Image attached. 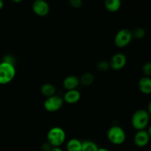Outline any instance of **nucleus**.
Listing matches in <instances>:
<instances>
[{
	"instance_id": "obj_1",
	"label": "nucleus",
	"mask_w": 151,
	"mask_h": 151,
	"mask_svg": "<svg viewBox=\"0 0 151 151\" xmlns=\"http://www.w3.org/2000/svg\"><path fill=\"white\" fill-rule=\"evenodd\" d=\"M150 121V114L145 109L136 111L131 117V125L137 131L145 130Z\"/></svg>"
},
{
	"instance_id": "obj_2",
	"label": "nucleus",
	"mask_w": 151,
	"mask_h": 151,
	"mask_svg": "<svg viewBox=\"0 0 151 151\" xmlns=\"http://www.w3.org/2000/svg\"><path fill=\"white\" fill-rule=\"evenodd\" d=\"M66 133L60 127H53L49 130L47 134V142L52 147H60L66 140Z\"/></svg>"
},
{
	"instance_id": "obj_3",
	"label": "nucleus",
	"mask_w": 151,
	"mask_h": 151,
	"mask_svg": "<svg viewBox=\"0 0 151 151\" xmlns=\"http://www.w3.org/2000/svg\"><path fill=\"white\" fill-rule=\"evenodd\" d=\"M15 65L1 61L0 63V85L8 84L16 76Z\"/></svg>"
},
{
	"instance_id": "obj_4",
	"label": "nucleus",
	"mask_w": 151,
	"mask_h": 151,
	"mask_svg": "<svg viewBox=\"0 0 151 151\" xmlns=\"http://www.w3.org/2000/svg\"><path fill=\"white\" fill-rule=\"evenodd\" d=\"M109 141L115 145H120L123 144L126 139V134L123 128L118 125L111 127L107 132Z\"/></svg>"
},
{
	"instance_id": "obj_5",
	"label": "nucleus",
	"mask_w": 151,
	"mask_h": 151,
	"mask_svg": "<svg viewBox=\"0 0 151 151\" xmlns=\"http://www.w3.org/2000/svg\"><path fill=\"white\" fill-rule=\"evenodd\" d=\"M132 39L131 31L126 28H123L119 29L115 35L114 44L118 48H124L131 42Z\"/></svg>"
},
{
	"instance_id": "obj_6",
	"label": "nucleus",
	"mask_w": 151,
	"mask_h": 151,
	"mask_svg": "<svg viewBox=\"0 0 151 151\" xmlns=\"http://www.w3.org/2000/svg\"><path fill=\"white\" fill-rule=\"evenodd\" d=\"M63 98L59 96L54 95L46 99L44 103V107L48 112H56L63 107Z\"/></svg>"
},
{
	"instance_id": "obj_7",
	"label": "nucleus",
	"mask_w": 151,
	"mask_h": 151,
	"mask_svg": "<svg viewBox=\"0 0 151 151\" xmlns=\"http://www.w3.org/2000/svg\"><path fill=\"white\" fill-rule=\"evenodd\" d=\"M32 10L36 16L44 17L50 13V7L45 0H35L32 4Z\"/></svg>"
},
{
	"instance_id": "obj_8",
	"label": "nucleus",
	"mask_w": 151,
	"mask_h": 151,
	"mask_svg": "<svg viewBox=\"0 0 151 151\" xmlns=\"http://www.w3.org/2000/svg\"><path fill=\"white\" fill-rule=\"evenodd\" d=\"M150 128H149V131L146 130H140L137 131L135 136L134 137V142L137 147H144L147 145V144L150 142Z\"/></svg>"
},
{
	"instance_id": "obj_9",
	"label": "nucleus",
	"mask_w": 151,
	"mask_h": 151,
	"mask_svg": "<svg viewBox=\"0 0 151 151\" xmlns=\"http://www.w3.org/2000/svg\"><path fill=\"white\" fill-rule=\"evenodd\" d=\"M127 63V58L122 53H116L111 58L109 65L110 68L114 71L121 70L125 67Z\"/></svg>"
},
{
	"instance_id": "obj_10",
	"label": "nucleus",
	"mask_w": 151,
	"mask_h": 151,
	"mask_svg": "<svg viewBox=\"0 0 151 151\" xmlns=\"http://www.w3.org/2000/svg\"><path fill=\"white\" fill-rule=\"evenodd\" d=\"M81 92L78 89L68 90L63 96V102L69 104H75L81 100Z\"/></svg>"
},
{
	"instance_id": "obj_11",
	"label": "nucleus",
	"mask_w": 151,
	"mask_h": 151,
	"mask_svg": "<svg viewBox=\"0 0 151 151\" xmlns=\"http://www.w3.org/2000/svg\"><path fill=\"white\" fill-rule=\"evenodd\" d=\"M80 78L75 75H69L63 81V86L66 90L77 89L80 85Z\"/></svg>"
},
{
	"instance_id": "obj_12",
	"label": "nucleus",
	"mask_w": 151,
	"mask_h": 151,
	"mask_svg": "<svg viewBox=\"0 0 151 151\" xmlns=\"http://www.w3.org/2000/svg\"><path fill=\"white\" fill-rule=\"evenodd\" d=\"M138 88L144 94H150L151 93V79L150 77L144 76L140 78L138 82Z\"/></svg>"
},
{
	"instance_id": "obj_13",
	"label": "nucleus",
	"mask_w": 151,
	"mask_h": 151,
	"mask_svg": "<svg viewBox=\"0 0 151 151\" xmlns=\"http://www.w3.org/2000/svg\"><path fill=\"white\" fill-rule=\"evenodd\" d=\"M106 10L111 13H116L122 6V0H104Z\"/></svg>"
},
{
	"instance_id": "obj_14",
	"label": "nucleus",
	"mask_w": 151,
	"mask_h": 151,
	"mask_svg": "<svg viewBox=\"0 0 151 151\" xmlns=\"http://www.w3.org/2000/svg\"><path fill=\"white\" fill-rule=\"evenodd\" d=\"M82 142L78 139H71L66 144V151H81Z\"/></svg>"
},
{
	"instance_id": "obj_15",
	"label": "nucleus",
	"mask_w": 151,
	"mask_h": 151,
	"mask_svg": "<svg viewBox=\"0 0 151 151\" xmlns=\"http://www.w3.org/2000/svg\"><path fill=\"white\" fill-rule=\"evenodd\" d=\"M41 91L44 96L47 97L55 95L56 88L54 85L51 83H45L41 86Z\"/></svg>"
},
{
	"instance_id": "obj_16",
	"label": "nucleus",
	"mask_w": 151,
	"mask_h": 151,
	"mask_svg": "<svg viewBox=\"0 0 151 151\" xmlns=\"http://www.w3.org/2000/svg\"><path fill=\"white\" fill-rule=\"evenodd\" d=\"M94 81V75L90 72H86L81 76V79H80V83H81L84 86H88L93 83Z\"/></svg>"
},
{
	"instance_id": "obj_17",
	"label": "nucleus",
	"mask_w": 151,
	"mask_h": 151,
	"mask_svg": "<svg viewBox=\"0 0 151 151\" xmlns=\"http://www.w3.org/2000/svg\"><path fill=\"white\" fill-rule=\"evenodd\" d=\"M99 147L97 144L92 141H85L82 142L81 151H97Z\"/></svg>"
},
{
	"instance_id": "obj_18",
	"label": "nucleus",
	"mask_w": 151,
	"mask_h": 151,
	"mask_svg": "<svg viewBox=\"0 0 151 151\" xmlns=\"http://www.w3.org/2000/svg\"><path fill=\"white\" fill-rule=\"evenodd\" d=\"M131 33H132L133 38L137 40H140L145 36L146 31L142 27H137L134 29L133 32H131Z\"/></svg>"
},
{
	"instance_id": "obj_19",
	"label": "nucleus",
	"mask_w": 151,
	"mask_h": 151,
	"mask_svg": "<svg viewBox=\"0 0 151 151\" xmlns=\"http://www.w3.org/2000/svg\"><path fill=\"white\" fill-rule=\"evenodd\" d=\"M97 69H98V71L101 72H107L109 69H110V65H109V62H108L107 60H100L97 63Z\"/></svg>"
},
{
	"instance_id": "obj_20",
	"label": "nucleus",
	"mask_w": 151,
	"mask_h": 151,
	"mask_svg": "<svg viewBox=\"0 0 151 151\" xmlns=\"http://www.w3.org/2000/svg\"><path fill=\"white\" fill-rule=\"evenodd\" d=\"M142 73L145 76L149 77L151 75V63L150 62H146L142 66Z\"/></svg>"
},
{
	"instance_id": "obj_21",
	"label": "nucleus",
	"mask_w": 151,
	"mask_h": 151,
	"mask_svg": "<svg viewBox=\"0 0 151 151\" xmlns=\"http://www.w3.org/2000/svg\"><path fill=\"white\" fill-rule=\"evenodd\" d=\"M69 4L73 8H81L83 5V0H68Z\"/></svg>"
},
{
	"instance_id": "obj_22",
	"label": "nucleus",
	"mask_w": 151,
	"mask_h": 151,
	"mask_svg": "<svg viewBox=\"0 0 151 151\" xmlns=\"http://www.w3.org/2000/svg\"><path fill=\"white\" fill-rule=\"evenodd\" d=\"M52 147L48 142H47V143H44V144L43 145L42 147H41V149H42L43 151H50Z\"/></svg>"
},
{
	"instance_id": "obj_23",
	"label": "nucleus",
	"mask_w": 151,
	"mask_h": 151,
	"mask_svg": "<svg viewBox=\"0 0 151 151\" xmlns=\"http://www.w3.org/2000/svg\"><path fill=\"white\" fill-rule=\"evenodd\" d=\"M50 151H63L60 147H52Z\"/></svg>"
},
{
	"instance_id": "obj_24",
	"label": "nucleus",
	"mask_w": 151,
	"mask_h": 151,
	"mask_svg": "<svg viewBox=\"0 0 151 151\" xmlns=\"http://www.w3.org/2000/svg\"><path fill=\"white\" fill-rule=\"evenodd\" d=\"M3 7H4V1L3 0H0V10L3 8Z\"/></svg>"
},
{
	"instance_id": "obj_25",
	"label": "nucleus",
	"mask_w": 151,
	"mask_h": 151,
	"mask_svg": "<svg viewBox=\"0 0 151 151\" xmlns=\"http://www.w3.org/2000/svg\"><path fill=\"white\" fill-rule=\"evenodd\" d=\"M97 151H110V150H108L107 148H105V147H101V148H98Z\"/></svg>"
},
{
	"instance_id": "obj_26",
	"label": "nucleus",
	"mask_w": 151,
	"mask_h": 151,
	"mask_svg": "<svg viewBox=\"0 0 151 151\" xmlns=\"http://www.w3.org/2000/svg\"><path fill=\"white\" fill-rule=\"evenodd\" d=\"M22 1H23V0H12V1L14 3H16V4H19V3L22 2Z\"/></svg>"
},
{
	"instance_id": "obj_27",
	"label": "nucleus",
	"mask_w": 151,
	"mask_h": 151,
	"mask_svg": "<svg viewBox=\"0 0 151 151\" xmlns=\"http://www.w3.org/2000/svg\"><path fill=\"white\" fill-rule=\"evenodd\" d=\"M45 1H47V0H45Z\"/></svg>"
}]
</instances>
